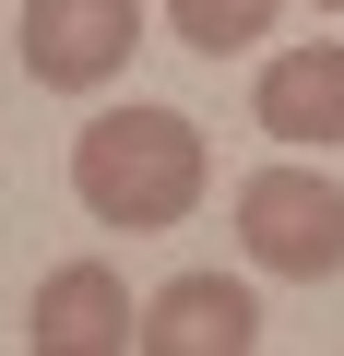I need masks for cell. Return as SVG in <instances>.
Listing matches in <instances>:
<instances>
[{
  "label": "cell",
  "mask_w": 344,
  "mask_h": 356,
  "mask_svg": "<svg viewBox=\"0 0 344 356\" xmlns=\"http://www.w3.org/2000/svg\"><path fill=\"white\" fill-rule=\"evenodd\" d=\"M131 285L107 273V261H60L48 285H36V309H24V356H119L131 344Z\"/></svg>",
  "instance_id": "obj_6"
},
{
  "label": "cell",
  "mask_w": 344,
  "mask_h": 356,
  "mask_svg": "<svg viewBox=\"0 0 344 356\" xmlns=\"http://www.w3.org/2000/svg\"><path fill=\"white\" fill-rule=\"evenodd\" d=\"M13 48H24V72L48 95H95L142 48V0H24V36Z\"/></svg>",
  "instance_id": "obj_3"
},
{
  "label": "cell",
  "mask_w": 344,
  "mask_h": 356,
  "mask_svg": "<svg viewBox=\"0 0 344 356\" xmlns=\"http://www.w3.org/2000/svg\"><path fill=\"white\" fill-rule=\"evenodd\" d=\"M249 119H261L285 154H332V143H344V36H309V48L261 60Z\"/></svg>",
  "instance_id": "obj_5"
},
{
  "label": "cell",
  "mask_w": 344,
  "mask_h": 356,
  "mask_svg": "<svg viewBox=\"0 0 344 356\" xmlns=\"http://www.w3.org/2000/svg\"><path fill=\"white\" fill-rule=\"evenodd\" d=\"M131 344H142V356H249V344H261V309H249L238 273H179V285L142 297Z\"/></svg>",
  "instance_id": "obj_4"
},
{
  "label": "cell",
  "mask_w": 344,
  "mask_h": 356,
  "mask_svg": "<svg viewBox=\"0 0 344 356\" xmlns=\"http://www.w3.org/2000/svg\"><path fill=\"white\" fill-rule=\"evenodd\" d=\"M238 250L261 261V273H285V285H320V273H344V178H320V166H249L238 178Z\"/></svg>",
  "instance_id": "obj_2"
},
{
  "label": "cell",
  "mask_w": 344,
  "mask_h": 356,
  "mask_svg": "<svg viewBox=\"0 0 344 356\" xmlns=\"http://www.w3.org/2000/svg\"><path fill=\"white\" fill-rule=\"evenodd\" d=\"M273 13H285V0H166L179 48H202V60H238V48H261V36H273Z\"/></svg>",
  "instance_id": "obj_7"
},
{
  "label": "cell",
  "mask_w": 344,
  "mask_h": 356,
  "mask_svg": "<svg viewBox=\"0 0 344 356\" xmlns=\"http://www.w3.org/2000/svg\"><path fill=\"white\" fill-rule=\"evenodd\" d=\"M202 178H214V154H202V119H179V107L131 95V107H95L72 131V191H83L95 226L154 238V226H179L202 202Z\"/></svg>",
  "instance_id": "obj_1"
},
{
  "label": "cell",
  "mask_w": 344,
  "mask_h": 356,
  "mask_svg": "<svg viewBox=\"0 0 344 356\" xmlns=\"http://www.w3.org/2000/svg\"><path fill=\"white\" fill-rule=\"evenodd\" d=\"M309 13H344V0H309Z\"/></svg>",
  "instance_id": "obj_8"
}]
</instances>
